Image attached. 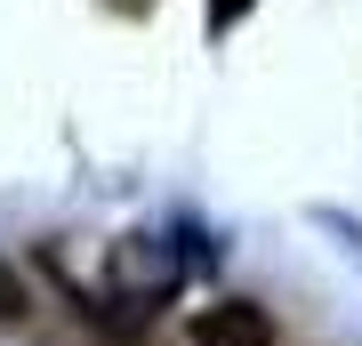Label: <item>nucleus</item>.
<instances>
[{"label": "nucleus", "instance_id": "nucleus-1", "mask_svg": "<svg viewBox=\"0 0 362 346\" xmlns=\"http://www.w3.org/2000/svg\"><path fill=\"white\" fill-rule=\"evenodd\" d=\"M185 346H274V322H266V306H250V298H218V306L194 314Z\"/></svg>", "mask_w": 362, "mask_h": 346}, {"label": "nucleus", "instance_id": "nucleus-3", "mask_svg": "<svg viewBox=\"0 0 362 346\" xmlns=\"http://www.w3.org/2000/svg\"><path fill=\"white\" fill-rule=\"evenodd\" d=\"M242 8H250V0H209V33H226V25H233Z\"/></svg>", "mask_w": 362, "mask_h": 346}, {"label": "nucleus", "instance_id": "nucleus-2", "mask_svg": "<svg viewBox=\"0 0 362 346\" xmlns=\"http://www.w3.org/2000/svg\"><path fill=\"white\" fill-rule=\"evenodd\" d=\"M16 314H25V282H16L8 266H0V322H16Z\"/></svg>", "mask_w": 362, "mask_h": 346}]
</instances>
